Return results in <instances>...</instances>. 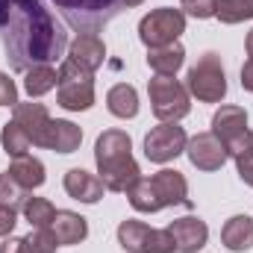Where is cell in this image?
Instances as JSON below:
<instances>
[{
	"mask_svg": "<svg viewBox=\"0 0 253 253\" xmlns=\"http://www.w3.org/2000/svg\"><path fill=\"white\" fill-rule=\"evenodd\" d=\"M0 44L12 71L56 62L68 47V33L44 0H0Z\"/></svg>",
	"mask_w": 253,
	"mask_h": 253,
	"instance_id": "obj_1",
	"label": "cell"
},
{
	"mask_svg": "<svg viewBox=\"0 0 253 253\" xmlns=\"http://www.w3.org/2000/svg\"><path fill=\"white\" fill-rule=\"evenodd\" d=\"M94 162L106 191H126L141 177L138 162L132 159V141L124 129H106L97 135Z\"/></svg>",
	"mask_w": 253,
	"mask_h": 253,
	"instance_id": "obj_2",
	"label": "cell"
},
{
	"mask_svg": "<svg viewBox=\"0 0 253 253\" xmlns=\"http://www.w3.org/2000/svg\"><path fill=\"white\" fill-rule=\"evenodd\" d=\"M53 6L80 36H97V30L124 12V0H53Z\"/></svg>",
	"mask_w": 253,
	"mask_h": 253,
	"instance_id": "obj_3",
	"label": "cell"
},
{
	"mask_svg": "<svg viewBox=\"0 0 253 253\" xmlns=\"http://www.w3.org/2000/svg\"><path fill=\"white\" fill-rule=\"evenodd\" d=\"M212 132L227 147V156L248 159L253 156V132L248 129V112L242 106H221L212 118Z\"/></svg>",
	"mask_w": 253,
	"mask_h": 253,
	"instance_id": "obj_4",
	"label": "cell"
},
{
	"mask_svg": "<svg viewBox=\"0 0 253 253\" xmlns=\"http://www.w3.org/2000/svg\"><path fill=\"white\" fill-rule=\"evenodd\" d=\"M56 100L68 112H83L91 109L94 103V74L74 59H65L59 68V83H56Z\"/></svg>",
	"mask_w": 253,
	"mask_h": 253,
	"instance_id": "obj_5",
	"label": "cell"
},
{
	"mask_svg": "<svg viewBox=\"0 0 253 253\" xmlns=\"http://www.w3.org/2000/svg\"><path fill=\"white\" fill-rule=\"evenodd\" d=\"M186 88L200 103H221L224 94H227V74H224L221 56L218 53H203L197 59V65L189 68Z\"/></svg>",
	"mask_w": 253,
	"mask_h": 253,
	"instance_id": "obj_6",
	"label": "cell"
},
{
	"mask_svg": "<svg viewBox=\"0 0 253 253\" xmlns=\"http://www.w3.org/2000/svg\"><path fill=\"white\" fill-rule=\"evenodd\" d=\"M147 94H150V109L159 121H180L191 112L189 88L174 77H153L147 83Z\"/></svg>",
	"mask_w": 253,
	"mask_h": 253,
	"instance_id": "obj_7",
	"label": "cell"
},
{
	"mask_svg": "<svg viewBox=\"0 0 253 253\" xmlns=\"http://www.w3.org/2000/svg\"><path fill=\"white\" fill-rule=\"evenodd\" d=\"M186 33V12L180 9H153L150 15L141 18L138 24V39L147 47H162V44H174L180 36Z\"/></svg>",
	"mask_w": 253,
	"mask_h": 253,
	"instance_id": "obj_8",
	"label": "cell"
},
{
	"mask_svg": "<svg viewBox=\"0 0 253 253\" xmlns=\"http://www.w3.org/2000/svg\"><path fill=\"white\" fill-rule=\"evenodd\" d=\"M118 245L126 253H174V239L168 230H153L144 221H121Z\"/></svg>",
	"mask_w": 253,
	"mask_h": 253,
	"instance_id": "obj_9",
	"label": "cell"
},
{
	"mask_svg": "<svg viewBox=\"0 0 253 253\" xmlns=\"http://www.w3.org/2000/svg\"><path fill=\"white\" fill-rule=\"evenodd\" d=\"M186 144H189V135L183 126L177 121H162L144 135V156L156 165H165V162L177 159L186 150Z\"/></svg>",
	"mask_w": 253,
	"mask_h": 253,
	"instance_id": "obj_10",
	"label": "cell"
},
{
	"mask_svg": "<svg viewBox=\"0 0 253 253\" xmlns=\"http://www.w3.org/2000/svg\"><path fill=\"white\" fill-rule=\"evenodd\" d=\"M144 183H147V191L153 197L156 212L165 209V206H180V203L189 206V183H186V177L180 171L165 168V171H159L153 177H144Z\"/></svg>",
	"mask_w": 253,
	"mask_h": 253,
	"instance_id": "obj_11",
	"label": "cell"
},
{
	"mask_svg": "<svg viewBox=\"0 0 253 253\" xmlns=\"http://www.w3.org/2000/svg\"><path fill=\"white\" fill-rule=\"evenodd\" d=\"M186 153H189L191 165L200 171H218L227 162V147L221 144L215 132H197L194 138H189Z\"/></svg>",
	"mask_w": 253,
	"mask_h": 253,
	"instance_id": "obj_12",
	"label": "cell"
},
{
	"mask_svg": "<svg viewBox=\"0 0 253 253\" xmlns=\"http://www.w3.org/2000/svg\"><path fill=\"white\" fill-rule=\"evenodd\" d=\"M168 233H171L174 248H177L180 253H197V251H203V245H206V239H209V227H206L200 218H194V215H186V218L171 221Z\"/></svg>",
	"mask_w": 253,
	"mask_h": 253,
	"instance_id": "obj_13",
	"label": "cell"
},
{
	"mask_svg": "<svg viewBox=\"0 0 253 253\" xmlns=\"http://www.w3.org/2000/svg\"><path fill=\"white\" fill-rule=\"evenodd\" d=\"M83 141V129L71 121H47L42 138H39V147H47V150H56V153H74Z\"/></svg>",
	"mask_w": 253,
	"mask_h": 253,
	"instance_id": "obj_14",
	"label": "cell"
},
{
	"mask_svg": "<svg viewBox=\"0 0 253 253\" xmlns=\"http://www.w3.org/2000/svg\"><path fill=\"white\" fill-rule=\"evenodd\" d=\"M65 191L74 197V200H80V203H97L100 197H103V180L100 177H94V174H88V171H83V168H71L68 174H65Z\"/></svg>",
	"mask_w": 253,
	"mask_h": 253,
	"instance_id": "obj_15",
	"label": "cell"
},
{
	"mask_svg": "<svg viewBox=\"0 0 253 253\" xmlns=\"http://www.w3.org/2000/svg\"><path fill=\"white\" fill-rule=\"evenodd\" d=\"M68 59H74L77 65L88 68L91 74L106 62V44L97 36H77L68 47Z\"/></svg>",
	"mask_w": 253,
	"mask_h": 253,
	"instance_id": "obj_16",
	"label": "cell"
},
{
	"mask_svg": "<svg viewBox=\"0 0 253 253\" xmlns=\"http://www.w3.org/2000/svg\"><path fill=\"white\" fill-rule=\"evenodd\" d=\"M50 230H53V236H56L59 245H80L88 236L85 218L77 215V212H68V209H56V218H53Z\"/></svg>",
	"mask_w": 253,
	"mask_h": 253,
	"instance_id": "obj_17",
	"label": "cell"
},
{
	"mask_svg": "<svg viewBox=\"0 0 253 253\" xmlns=\"http://www.w3.org/2000/svg\"><path fill=\"white\" fill-rule=\"evenodd\" d=\"M221 242L233 253H245L253 248V218L251 215H233L224 230H221Z\"/></svg>",
	"mask_w": 253,
	"mask_h": 253,
	"instance_id": "obj_18",
	"label": "cell"
},
{
	"mask_svg": "<svg viewBox=\"0 0 253 253\" xmlns=\"http://www.w3.org/2000/svg\"><path fill=\"white\" fill-rule=\"evenodd\" d=\"M12 109H15L12 121H18V124L30 132L33 144H39V138H42L44 126H47V121H50V112H47V106H44V103H21V100H18Z\"/></svg>",
	"mask_w": 253,
	"mask_h": 253,
	"instance_id": "obj_19",
	"label": "cell"
},
{
	"mask_svg": "<svg viewBox=\"0 0 253 253\" xmlns=\"http://www.w3.org/2000/svg\"><path fill=\"white\" fill-rule=\"evenodd\" d=\"M186 62V50L183 44H162V47H150L147 50V65L156 71V77H174Z\"/></svg>",
	"mask_w": 253,
	"mask_h": 253,
	"instance_id": "obj_20",
	"label": "cell"
},
{
	"mask_svg": "<svg viewBox=\"0 0 253 253\" xmlns=\"http://www.w3.org/2000/svg\"><path fill=\"white\" fill-rule=\"evenodd\" d=\"M9 174H12L24 189H30V191L39 189V186H44V180H47L42 159H36V156H30V153L15 156V159H12V165H9Z\"/></svg>",
	"mask_w": 253,
	"mask_h": 253,
	"instance_id": "obj_21",
	"label": "cell"
},
{
	"mask_svg": "<svg viewBox=\"0 0 253 253\" xmlns=\"http://www.w3.org/2000/svg\"><path fill=\"white\" fill-rule=\"evenodd\" d=\"M106 109L115 118H124V121L126 118H135L138 115V94H135V88L126 85V83L112 85L109 94H106Z\"/></svg>",
	"mask_w": 253,
	"mask_h": 253,
	"instance_id": "obj_22",
	"label": "cell"
},
{
	"mask_svg": "<svg viewBox=\"0 0 253 253\" xmlns=\"http://www.w3.org/2000/svg\"><path fill=\"white\" fill-rule=\"evenodd\" d=\"M56 83H59V74H56L53 65H36V68H30L27 77H24V88H27L30 97L47 94L50 88H56Z\"/></svg>",
	"mask_w": 253,
	"mask_h": 253,
	"instance_id": "obj_23",
	"label": "cell"
},
{
	"mask_svg": "<svg viewBox=\"0 0 253 253\" xmlns=\"http://www.w3.org/2000/svg\"><path fill=\"white\" fill-rule=\"evenodd\" d=\"M0 144H3V150H6L9 156H24V153L33 147V138H30V132L18 124V121H9V124H3Z\"/></svg>",
	"mask_w": 253,
	"mask_h": 253,
	"instance_id": "obj_24",
	"label": "cell"
},
{
	"mask_svg": "<svg viewBox=\"0 0 253 253\" xmlns=\"http://www.w3.org/2000/svg\"><path fill=\"white\" fill-rule=\"evenodd\" d=\"M27 200H30V189H24L9 171L6 174H0V206L3 209H24L27 206Z\"/></svg>",
	"mask_w": 253,
	"mask_h": 253,
	"instance_id": "obj_25",
	"label": "cell"
},
{
	"mask_svg": "<svg viewBox=\"0 0 253 253\" xmlns=\"http://www.w3.org/2000/svg\"><path fill=\"white\" fill-rule=\"evenodd\" d=\"M215 18L221 24H242L253 18V0H215Z\"/></svg>",
	"mask_w": 253,
	"mask_h": 253,
	"instance_id": "obj_26",
	"label": "cell"
},
{
	"mask_svg": "<svg viewBox=\"0 0 253 253\" xmlns=\"http://www.w3.org/2000/svg\"><path fill=\"white\" fill-rule=\"evenodd\" d=\"M24 218L33 224V230H50V224L56 218V209L44 197H30L27 206H24Z\"/></svg>",
	"mask_w": 253,
	"mask_h": 253,
	"instance_id": "obj_27",
	"label": "cell"
},
{
	"mask_svg": "<svg viewBox=\"0 0 253 253\" xmlns=\"http://www.w3.org/2000/svg\"><path fill=\"white\" fill-rule=\"evenodd\" d=\"M21 242H24V253H56V245H59L53 230H33Z\"/></svg>",
	"mask_w": 253,
	"mask_h": 253,
	"instance_id": "obj_28",
	"label": "cell"
},
{
	"mask_svg": "<svg viewBox=\"0 0 253 253\" xmlns=\"http://www.w3.org/2000/svg\"><path fill=\"white\" fill-rule=\"evenodd\" d=\"M183 9L191 18H215V0H183Z\"/></svg>",
	"mask_w": 253,
	"mask_h": 253,
	"instance_id": "obj_29",
	"label": "cell"
},
{
	"mask_svg": "<svg viewBox=\"0 0 253 253\" xmlns=\"http://www.w3.org/2000/svg\"><path fill=\"white\" fill-rule=\"evenodd\" d=\"M18 103V88L9 80V74L0 71V106H15Z\"/></svg>",
	"mask_w": 253,
	"mask_h": 253,
	"instance_id": "obj_30",
	"label": "cell"
},
{
	"mask_svg": "<svg viewBox=\"0 0 253 253\" xmlns=\"http://www.w3.org/2000/svg\"><path fill=\"white\" fill-rule=\"evenodd\" d=\"M15 224H18V212H15V209H3V206H0V239L12 236Z\"/></svg>",
	"mask_w": 253,
	"mask_h": 253,
	"instance_id": "obj_31",
	"label": "cell"
},
{
	"mask_svg": "<svg viewBox=\"0 0 253 253\" xmlns=\"http://www.w3.org/2000/svg\"><path fill=\"white\" fill-rule=\"evenodd\" d=\"M236 168H239L242 183H248V186L253 189V156H248V159H239V162H236Z\"/></svg>",
	"mask_w": 253,
	"mask_h": 253,
	"instance_id": "obj_32",
	"label": "cell"
},
{
	"mask_svg": "<svg viewBox=\"0 0 253 253\" xmlns=\"http://www.w3.org/2000/svg\"><path fill=\"white\" fill-rule=\"evenodd\" d=\"M242 88L253 91V59H248L245 68H242Z\"/></svg>",
	"mask_w": 253,
	"mask_h": 253,
	"instance_id": "obj_33",
	"label": "cell"
},
{
	"mask_svg": "<svg viewBox=\"0 0 253 253\" xmlns=\"http://www.w3.org/2000/svg\"><path fill=\"white\" fill-rule=\"evenodd\" d=\"M0 253H24V242L21 239H6L0 245Z\"/></svg>",
	"mask_w": 253,
	"mask_h": 253,
	"instance_id": "obj_34",
	"label": "cell"
},
{
	"mask_svg": "<svg viewBox=\"0 0 253 253\" xmlns=\"http://www.w3.org/2000/svg\"><path fill=\"white\" fill-rule=\"evenodd\" d=\"M245 47H248V56L253 59V30L248 33V42H245Z\"/></svg>",
	"mask_w": 253,
	"mask_h": 253,
	"instance_id": "obj_35",
	"label": "cell"
},
{
	"mask_svg": "<svg viewBox=\"0 0 253 253\" xmlns=\"http://www.w3.org/2000/svg\"><path fill=\"white\" fill-rule=\"evenodd\" d=\"M138 3H144V0H124V9L126 6H138Z\"/></svg>",
	"mask_w": 253,
	"mask_h": 253,
	"instance_id": "obj_36",
	"label": "cell"
}]
</instances>
